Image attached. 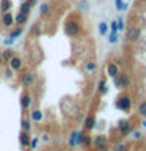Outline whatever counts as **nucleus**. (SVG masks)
I'll return each instance as SVG.
<instances>
[{
  "instance_id": "nucleus-1",
  "label": "nucleus",
  "mask_w": 146,
  "mask_h": 151,
  "mask_svg": "<svg viewBox=\"0 0 146 151\" xmlns=\"http://www.w3.org/2000/svg\"><path fill=\"white\" fill-rule=\"evenodd\" d=\"M63 30H64V35L69 36V38H77L82 32V22L79 21L77 17L71 16L64 21L63 24Z\"/></svg>"
},
{
  "instance_id": "nucleus-2",
  "label": "nucleus",
  "mask_w": 146,
  "mask_h": 151,
  "mask_svg": "<svg viewBox=\"0 0 146 151\" xmlns=\"http://www.w3.org/2000/svg\"><path fill=\"white\" fill-rule=\"evenodd\" d=\"M19 83L24 87V90H31L36 83V74L30 69H22L19 73Z\"/></svg>"
},
{
  "instance_id": "nucleus-3",
  "label": "nucleus",
  "mask_w": 146,
  "mask_h": 151,
  "mask_svg": "<svg viewBox=\"0 0 146 151\" xmlns=\"http://www.w3.org/2000/svg\"><path fill=\"white\" fill-rule=\"evenodd\" d=\"M115 106L120 109V110H122V112H129L130 107H132V99H130L129 94L122 93V94H120V96L116 98Z\"/></svg>"
},
{
  "instance_id": "nucleus-4",
  "label": "nucleus",
  "mask_w": 146,
  "mask_h": 151,
  "mask_svg": "<svg viewBox=\"0 0 146 151\" xmlns=\"http://www.w3.org/2000/svg\"><path fill=\"white\" fill-rule=\"evenodd\" d=\"M93 148L96 151H108V137L99 134L96 137H93Z\"/></svg>"
},
{
  "instance_id": "nucleus-5",
  "label": "nucleus",
  "mask_w": 146,
  "mask_h": 151,
  "mask_svg": "<svg viewBox=\"0 0 146 151\" xmlns=\"http://www.w3.org/2000/svg\"><path fill=\"white\" fill-rule=\"evenodd\" d=\"M19 101H21L22 112H28V110H30V109H31V104H33V96H31L30 90H24Z\"/></svg>"
},
{
  "instance_id": "nucleus-6",
  "label": "nucleus",
  "mask_w": 146,
  "mask_h": 151,
  "mask_svg": "<svg viewBox=\"0 0 146 151\" xmlns=\"http://www.w3.org/2000/svg\"><path fill=\"white\" fill-rule=\"evenodd\" d=\"M118 131H120V134L122 137H126V135H129L132 134V131H134V126H132V121L130 120H127V118H122V120L118 121Z\"/></svg>"
},
{
  "instance_id": "nucleus-7",
  "label": "nucleus",
  "mask_w": 146,
  "mask_h": 151,
  "mask_svg": "<svg viewBox=\"0 0 146 151\" xmlns=\"http://www.w3.org/2000/svg\"><path fill=\"white\" fill-rule=\"evenodd\" d=\"M113 82H115L116 88H129L130 87V76L127 73H120L113 79Z\"/></svg>"
},
{
  "instance_id": "nucleus-8",
  "label": "nucleus",
  "mask_w": 146,
  "mask_h": 151,
  "mask_svg": "<svg viewBox=\"0 0 146 151\" xmlns=\"http://www.w3.org/2000/svg\"><path fill=\"white\" fill-rule=\"evenodd\" d=\"M91 145H93V137L89 135V132L79 131V146H83V148H91Z\"/></svg>"
},
{
  "instance_id": "nucleus-9",
  "label": "nucleus",
  "mask_w": 146,
  "mask_h": 151,
  "mask_svg": "<svg viewBox=\"0 0 146 151\" xmlns=\"http://www.w3.org/2000/svg\"><path fill=\"white\" fill-rule=\"evenodd\" d=\"M126 38H127V41H130V42H137L141 38V30H140V27H129L127 28V32H126Z\"/></svg>"
},
{
  "instance_id": "nucleus-10",
  "label": "nucleus",
  "mask_w": 146,
  "mask_h": 151,
  "mask_svg": "<svg viewBox=\"0 0 146 151\" xmlns=\"http://www.w3.org/2000/svg\"><path fill=\"white\" fill-rule=\"evenodd\" d=\"M8 66L14 71V73H21V71L24 69V60L19 55H14L13 58L8 61Z\"/></svg>"
},
{
  "instance_id": "nucleus-11",
  "label": "nucleus",
  "mask_w": 146,
  "mask_h": 151,
  "mask_svg": "<svg viewBox=\"0 0 146 151\" xmlns=\"http://www.w3.org/2000/svg\"><path fill=\"white\" fill-rule=\"evenodd\" d=\"M30 140H31V132L21 131L19 132V143L24 150H30Z\"/></svg>"
},
{
  "instance_id": "nucleus-12",
  "label": "nucleus",
  "mask_w": 146,
  "mask_h": 151,
  "mask_svg": "<svg viewBox=\"0 0 146 151\" xmlns=\"http://www.w3.org/2000/svg\"><path fill=\"white\" fill-rule=\"evenodd\" d=\"M105 73L108 77L115 79L118 74H120V66H118V63H115V61H108L107 66H105Z\"/></svg>"
},
{
  "instance_id": "nucleus-13",
  "label": "nucleus",
  "mask_w": 146,
  "mask_h": 151,
  "mask_svg": "<svg viewBox=\"0 0 146 151\" xmlns=\"http://www.w3.org/2000/svg\"><path fill=\"white\" fill-rule=\"evenodd\" d=\"M28 112H30V115H28V116H30L31 123H38V124H39V123L44 120V113H42L41 109H38V107L36 109H30Z\"/></svg>"
},
{
  "instance_id": "nucleus-14",
  "label": "nucleus",
  "mask_w": 146,
  "mask_h": 151,
  "mask_svg": "<svg viewBox=\"0 0 146 151\" xmlns=\"http://www.w3.org/2000/svg\"><path fill=\"white\" fill-rule=\"evenodd\" d=\"M94 127H96V115H94V113H89L83 121V131L89 132V131H93Z\"/></svg>"
},
{
  "instance_id": "nucleus-15",
  "label": "nucleus",
  "mask_w": 146,
  "mask_h": 151,
  "mask_svg": "<svg viewBox=\"0 0 146 151\" xmlns=\"http://www.w3.org/2000/svg\"><path fill=\"white\" fill-rule=\"evenodd\" d=\"M2 25L5 28H13L14 27V16L11 14V11L2 13Z\"/></svg>"
},
{
  "instance_id": "nucleus-16",
  "label": "nucleus",
  "mask_w": 146,
  "mask_h": 151,
  "mask_svg": "<svg viewBox=\"0 0 146 151\" xmlns=\"http://www.w3.org/2000/svg\"><path fill=\"white\" fill-rule=\"evenodd\" d=\"M66 142H68L69 148H75V146H79V131H71Z\"/></svg>"
},
{
  "instance_id": "nucleus-17",
  "label": "nucleus",
  "mask_w": 146,
  "mask_h": 151,
  "mask_svg": "<svg viewBox=\"0 0 146 151\" xmlns=\"http://www.w3.org/2000/svg\"><path fill=\"white\" fill-rule=\"evenodd\" d=\"M33 129V123L30 120V116H22V120H21V131H25V132H31Z\"/></svg>"
},
{
  "instance_id": "nucleus-18",
  "label": "nucleus",
  "mask_w": 146,
  "mask_h": 151,
  "mask_svg": "<svg viewBox=\"0 0 146 151\" xmlns=\"http://www.w3.org/2000/svg\"><path fill=\"white\" fill-rule=\"evenodd\" d=\"M0 54H2V58H3V63H5V65H8V61L11 60L14 55H16L11 47H5V49H3L2 52H0Z\"/></svg>"
},
{
  "instance_id": "nucleus-19",
  "label": "nucleus",
  "mask_w": 146,
  "mask_h": 151,
  "mask_svg": "<svg viewBox=\"0 0 146 151\" xmlns=\"http://www.w3.org/2000/svg\"><path fill=\"white\" fill-rule=\"evenodd\" d=\"M27 22H28V16H27V14L17 13L16 16H14V25H21V27H24Z\"/></svg>"
},
{
  "instance_id": "nucleus-20",
  "label": "nucleus",
  "mask_w": 146,
  "mask_h": 151,
  "mask_svg": "<svg viewBox=\"0 0 146 151\" xmlns=\"http://www.w3.org/2000/svg\"><path fill=\"white\" fill-rule=\"evenodd\" d=\"M22 33H24V27H21V25H14V27L11 28V32H9V38L16 41L17 38L22 35Z\"/></svg>"
},
{
  "instance_id": "nucleus-21",
  "label": "nucleus",
  "mask_w": 146,
  "mask_h": 151,
  "mask_svg": "<svg viewBox=\"0 0 146 151\" xmlns=\"http://www.w3.org/2000/svg\"><path fill=\"white\" fill-rule=\"evenodd\" d=\"M97 69V63L94 60H88L87 63H85V73L87 74H94Z\"/></svg>"
},
{
  "instance_id": "nucleus-22",
  "label": "nucleus",
  "mask_w": 146,
  "mask_h": 151,
  "mask_svg": "<svg viewBox=\"0 0 146 151\" xmlns=\"http://www.w3.org/2000/svg\"><path fill=\"white\" fill-rule=\"evenodd\" d=\"M13 8V2L11 0H0V11L2 13H8Z\"/></svg>"
},
{
  "instance_id": "nucleus-23",
  "label": "nucleus",
  "mask_w": 146,
  "mask_h": 151,
  "mask_svg": "<svg viewBox=\"0 0 146 151\" xmlns=\"http://www.w3.org/2000/svg\"><path fill=\"white\" fill-rule=\"evenodd\" d=\"M97 91H99V94H107V91H108V87H107V80L105 79H101L99 80V85H97Z\"/></svg>"
},
{
  "instance_id": "nucleus-24",
  "label": "nucleus",
  "mask_w": 146,
  "mask_h": 151,
  "mask_svg": "<svg viewBox=\"0 0 146 151\" xmlns=\"http://www.w3.org/2000/svg\"><path fill=\"white\" fill-rule=\"evenodd\" d=\"M39 14H41V16H49V14H50V5L49 3H41L39 5Z\"/></svg>"
},
{
  "instance_id": "nucleus-25",
  "label": "nucleus",
  "mask_w": 146,
  "mask_h": 151,
  "mask_svg": "<svg viewBox=\"0 0 146 151\" xmlns=\"http://www.w3.org/2000/svg\"><path fill=\"white\" fill-rule=\"evenodd\" d=\"M17 13H22V14H27V16H28V14L31 13V6H30L27 2H22L21 6H19V11H17Z\"/></svg>"
},
{
  "instance_id": "nucleus-26",
  "label": "nucleus",
  "mask_w": 146,
  "mask_h": 151,
  "mask_svg": "<svg viewBox=\"0 0 146 151\" xmlns=\"http://www.w3.org/2000/svg\"><path fill=\"white\" fill-rule=\"evenodd\" d=\"M3 76H5V79L6 80H11L14 77V71L9 68L8 65H5V69H3Z\"/></svg>"
},
{
  "instance_id": "nucleus-27",
  "label": "nucleus",
  "mask_w": 146,
  "mask_h": 151,
  "mask_svg": "<svg viewBox=\"0 0 146 151\" xmlns=\"http://www.w3.org/2000/svg\"><path fill=\"white\" fill-rule=\"evenodd\" d=\"M107 32H108V24L101 22V24H99V35H101V36H105Z\"/></svg>"
},
{
  "instance_id": "nucleus-28",
  "label": "nucleus",
  "mask_w": 146,
  "mask_h": 151,
  "mask_svg": "<svg viewBox=\"0 0 146 151\" xmlns=\"http://www.w3.org/2000/svg\"><path fill=\"white\" fill-rule=\"evenodd\" d=\"M30 35L31 36H39L41 35V27H39V24H35V25L31 27V30H30Z\"/></svg>"
},
{
  "instance_id": "nucleus-29",
  "label": "nucleus",
  "mask_w": 146,
  "mask_h": 151,
  "mask_svg": "<svg viewBox=\"0 0 146 151\" xmlns=\"http://www.w3.org/2000/svg\"><path fill=\"white\" fill-rule=\"evenodd\" d=\"M112 151H129V145L127 143H118V145L113 146Z\"/></svg>"
},
{
  "instance_id": "nucleus-30",
  "label": "nucleus",
  "mask_w": 146,
  "mask_h": 151,
  "mask_svg": "<svg viewBox=\"0 0 146 151\" xmlns=\"http://www.w3.org/2000/svg\"><path fill=\"white\" fill-rule=\"evenodd\" d=\"M41 142H39V137H31V140H30V150H36L38 148V145H39Z\"/></svg>"
},
{
  "instance_id": "nucleus-31",
  "label": "nucleus",
  "mask_w": 146,
  "mask_h": 151,
  "mask_svg": "<svg viewBox=\"0 0 146 151\" xmlns=\"http://www.w3.org/2000/svg\"><path fill=\"white\" fill-rule=\"evenodd\" d=\"M50 139H52V135L49 132H42V135H39V142H42V143H49Z\"/></svg>"
},
{
  "instance_id": "nucleus-32",
  "label": "nucleus",
  "mask_w": 146,
  "mask_h": 151,
  "mask_svg": "<svg viewBox=\"0 0 146 151\" xmlns=\"http://www.w3.org/2000/svg\"><path fill=\"white\" fill-rule=\"evenodd\" d=\"M138 113H140L143 118H146V101H143V102L138 106Z\"/></svg>"
},
{
  "instance_id": "nucleus-33",
  "label": "nucleus",
  "mask_w": 146,
  "mask_h": 151,
  "mask_svg": "<svg viewBox=\"0 0 146 151\" xmlns=\"http://www.w3.org/2000/svg\"><path fill=\"white\" fill-rule=\"evenodd\" d=\"M88 9V3H87V0H80V3H79V11L82 13V11H87Z\"/></svg>"
},
{
  "instance_id": "nucleus-34",
  "label": "nucleus",
  "mask_w": 146,
  "mask_h": 151,
  "mask_svg": "<svg viewBox=\"0 0 146 151\" xmlns=\"http://www.w3.org/2000/svg\"><path fill=\"white\" fill-rule=\"evenodd\" d=\"M118 41V33H110V36H108V42H110V44H115V42Z\"/></svg>"
},
{
  "instance_id": "nucleus-35",
  "label": "nucleus",
  "mask_w": 146,
  "mask_h": 151,
  "mask_svg": "<svg viewBox=\"0 0 146 151\" xmlns=\"http://www.w3.org/2000/svg\"><path fill=\"white\" fill-rule=\"evenodd\" d=\"M115 6L118 11H122V9H126V5H122V0H115Z\"/></svg>"
},
{
  "instance_id": "nucleus-36",
  "label": "nucleus",
  "mask_w": 146,
  "mask_h": 151,
  "mask_svg": "<svg viewBox=\"0 0 146 151\" xmlns=\"http://www.w3.org/2000/svg\"><path fill=\"white\" fill-rule=\"evenodd\" d=\"M13 44H14V40H11L9 36H8V38H5V40H3V46H5V47H11Z\"/></svg>"
},
{
  "instance_id": "nucleus-37",
  "label": "nucleus",
  "mask_w": 146,
  "mask_h": 151,
  "mask_svg": "<svg viewBox=\"0 0 146 151\" xmlns=\"http://www.w3.org/2000/svg\"><path fill=\"white\" fill-rule=\"evenodd\" d=\"M116 25H118V30H122V28H124V21L120 17V19L116 21Z\"/></svg>"
},
{
  "instance_id": "nucleus-38",
  "label": "nucleus",
  "mask_w": 146,
  "mask_h": 151,
  "mask_svg": "<svg viewBox=\"0 0 146 151\" xmlns=\"http://www.w3.org/2000/svg\"><path fill=\"white\" fill-rule=\"evenodd\" d=\"M25 2H27L28 5H30V6H31V8H33V6H35V5L38 3V0H25Z\"/></svg>"
},
{
  "instance_id": "nucleus-39",
  "label": "nucleus",
  "mask_w": 146,
  "mask_h": 151,
  "mask_svg": "<svg viewBox=\"0 0 146 151\" xmlns=\"http://www.w3.org/2000/svg\"><path fill=\"white\" fill-rule=\"evenodd\" d=\"M132 135H134L135 139H138V137H141V132L140 131H132Z\"/></svg>"
},
{
  "instance_id": "nucleus-40",
  "label": "nucleus",
  "mask_w": 146,
  "mask_h": 151,
  "mask_svg": "<svg viewBox=\"0 0 146 151\" xmlns=\"http://www.w3.org/2000/svg\"><path fill=\"white\" fill-rule=\"evenodd\" d=\"M5 63H3V58H2V54H0V66H3Z\"/></svg>"
},
{
  "instance_id": "nucleus-41",
  "label": "nucleus",
  "mask_w": 146,
  "mask_h": 151,
  "mask_svg": "<svg viewBox=\"0 0 146 151\" xmlns=\"http://www.w3.org/2000/svg\"><path fill=\"white\" fill-rule=\"evenodd\" d=\"M143 127H146V118H143Z\"/></svg>"
},
{
  "instance_id": "nucleus-42",
  "label": "nucleus",
  "mask_w": 146,
  "mask_h": 151,
  "mask_svg": "<svg viewBox=\"0 0 146 151\" xmlns=\"http://www.w3.org/2000/svg\"><path fill=\"white\" fill-rule=\"evenodd\" d=\"M66 2H75V0H66Z\"/></svg>"
},
{
  "instance_id": "nucleus-43",
  "label": "nucleus",
  "mask_w": 146,
  "mask_h": 151,
  "mask_svg": "<svg viewBox=\"0 0 146 151\" xmlns=\"http://www.w3.org/2000/svg\"><path fill=\"white\" fill-rule=\"evenodd\" d=\"M66 151H74V150H72V148H69V150H66Z\"/></svg>"
}]
</instances>
